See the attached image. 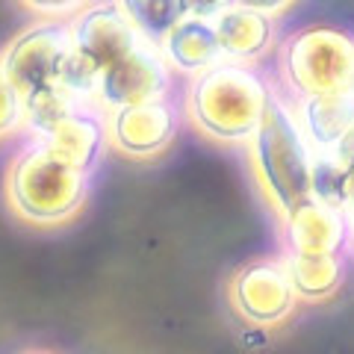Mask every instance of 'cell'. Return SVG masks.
Returning <instances> with one entry per match:
<instances>
[{"instance_id": "8fae6325", "label": "cell", "mask_w": 354, "mask_h": 354, "mask_svg": "<svg viewBox=\"0 0 354 354\" xmlns=\"http://www.w3.org/2000/svg\"><path fill=\"white\" fill-rule=\"evenodd\" d=\"M41 142L48 145L59 160L80 171L92 174L101 162L104 151L109 148V130H106V113L95 101L80 106L74 115L59 121L48 136H41Z\"/></svg>"}, {"instance_id": "7402d4cb", "label": "cell", "mask_w": 354, "mask_h": 354, "mask_svg": "<svg viewBox=\"0 0 354 354\" xmlns=\"http://www.w3.org/2000/svg\"><path fill=\"white\" fill-rule=\"evenodd\" d=\"M234 3L260 9V12H266V15H278V12H283V9H290L295 0H234Z\"/></svg>"}, {"instance_id": "ac0fdd59", "label": "cell", "mask_w": 354, "mask_h": 354, "mask_svg": "<svg viewBox=\"0 0 354 354\" xmlns=\"http://www.w3.org/2000/svg\"><path fill=\"white\" fill-rule=\"evenodd\" d=\"M21 127H24V97L0 65V139L12 136Z\"/></svg>"}, {"instance_id": "5b68a950", "label": "cell", "mask_w": 354, "mask_h": 354, "mask_svg": "<svg viewBox=\"0 0 354 354\" xmlns=\"http://www.w3.org/2000/svg\"><path fill=\"white\" fill-rule=\"evenodd\" d=\"M227 304L242 322L260 330L290 322L301 301L292 290L283 254L242 263L227 281Z\"/></svg>"}, {"instance_id": "603a6c76", "label": "cell", "mask_w": 354, "mask_h": 354, "mask_svg": "<svg viewBox=\"0 0 354 354\" xmlns=\"http://www.w3.org/2000/svg\"><path fill=\"white\" fill-rule=\"evenodd\" d=\"M348 254H354V218H351V242H348Z\"/></svg>"}, {"instance_id": "2e32d148", "label": "cell", "mask_w": 354, "mask_h": 354, "mask_svg": "<svg viewBox=\"0 0 354 354\" xmlns=\"http://www.w3.org/2000/svg\"><path fill=\"white\" fill-rule=\"evenodd\" d=\"M21 97H24V127L36 139L48 136L59 121L74 115L80 106L92 104L88 97H80L77 92H71L68 86H62L59 80L39 86V88H32V92H24Z\"/></svg>"}, {"instance_id": "52a82bcc", "label": "cell", "mask_w": 354, "mask_h": 354, "mask_svg": "<svg viewBox=\"0 0 354 354\" xmlns=\"http://www.w3.org/2000/svg\"><path fill=\"white\" fill-rule=\"evenodd\" d=\"M68 50H71L68 21L41 18L32 27L21 30L15 39L6 41V48L0 50V65L9 74V80L21 88V95H24L39 86L57 83Z\"/></svg>"}, {"instance_id": "9c48e42d", "label": "cell", "mask_w": 354, "mask_h": 354, "mask_svg": "<svg viewBox=\"0 0 354 354\" xmlns=\"http://www.w3.org/2000/svg\"><path fill=\"white\" fill-rule=\"evenodd\" d=\"M71 48L104 74L115 59L142 41V32L133 27L118 0H92L77 15L68 18Z\"/></svg>"}, {"instance_id": "ffe728a7", "label": "cell", "mask_w": 354, "mask_h": 354, "mask_svg": "<svg viewBox=\"0 0 354 354\" xmlns=\"http://www.w3.org/2000/svg\"><path fill=\"white\" fill-rule=\"evenodd\" d=\"M234 3V0H183L186 6V15H195V18H209L213 21L218 12H225V9Z\"/></svg>"}, {"instance_id": "5bb4252c", "label": "cell", "mask_w": 354, "mask_h": 354, "mask_svg": "<svg viewBox=\"0 0 354 354\" xmlns=\"http://www.w3.org/2000/svg\"><path fill=\"white\" fill-rule=\"evenodd\" d=\"M157 48L162 53V59L169 62V68L174 74H186V77H192L195 71H201L218 59H225L213 21L195 18V15H186L183 21H177L160 39Z\"/></svg>"}, {"instance_id": "44dd1931", "label": "cell", "mask_w": 354, "mask_h": 354, "mask_svg": "<svg viewBox=\"0 0 354 354\" xmlns=\"http://www.w3.org/2000/svg\"><path fill=\"white\" fill-rule=\"evenodd\" d=\"M342 209L354 218V160L342 162Z\"/></svg>"}, {"instance_id": "9a60e30c", "label": "cell", "mask_w": 354, "mask_h": 354, "mask_svg": "<svg viewBox=\"0 0 354 354\" xmlns=\"http://www.w3.org/2000/svg\"><path fill=\"white\" fill-rule=\"evenodd\" d=\"M283 263H286V272H290L298 301H307V304L330 301L348 278L346 251H330V254L283 251Z\"/></svg>"}, {"instance_id": "277c9868", "label": "cell", "mask_w": 354, "mask_h": 354, "mask_svg": "<svg viewBox=\"0 0 354 354\" xmlns=\"http://www.w3.org/2000/svg\"><path fill=\"white\" fill-rule=\"evenodd\" d=\"M354 88V36L330 24L292 30L278 44V92L290 104Z\"/></svg>"}, {"instance_id": "4fadbf2b", "label": "cell", "mask_w": 354, "mask_h": 354, "mask_svg": "<svg viewBox=\"0 0 354 354\" xmlns=\"http://www.w3.org/2000/svg\"><path fill=\"white\" fill-rule=\"evenodd\" d=\"M295 118L313 153H330L337 142L354 127V88L310 95L292 104Z\"/></svg>"}, {"instance_id": "d6986e66", "label": "cell", "mask_w": 354, "mask_h": 354, "mask_svg": "<svg viewBox=\"0 0 354 354\" xmlns=\"http://www.w3.org/2000/svg\"><path fill=\"white\" fill-rule=\"evenodd\" d=\"M24 9L36 12L41 18H59V21H68L71 15H77L83 6H88L92 0H18Z\"/></svg>"}, {"instance_id": "8992f818", "label": "cell", "mask_w": 354, "mask_h": 354, "mask_svg": "<svg viewBox=\"0 0 354 354\" xmlns=\"http://www.w3.org/2000/svg\"><path fill=\"white\" fill-rule=\"evenodd\" d=\"M180 124H183V109L171 97L115 106L106 113L109 148L136 162L157 160L174 145Z\"/></svg>"}, {"instance_id": "3957f363", "label": "cell", "mask_w": 354, "mask_h": 354, "mask_svg": "<svg viewBox=\"0 0 354 354\" xmlns=\"http://www.w3.org/2000/svg\"><path fill=\"white\" fill-rule=\"evenodd\" d=\"M245 148L257 189L278 218L313 198V189H310L313 151L304 139L292 104L278 88L269 97L260 127Z\"/></svg>"}, {"instance_id": "6da1fadb", "label": "cell", "mask_w": 354, "mask_h": 354, "mask_svg": "<svg viewBox=\"0 0 354 354\" xmlns=\"http://www.w3.org/2000/svg\"><path fill=\"white\" fill-rule=\"evenodd\" d=\"M274 86L257 65L218 59L195 71L183 92V121L213 145L242 148L257 133Z\"/></svg>"}, {"instance_id": "30bf717a", "label": "cell", "mask_w": 354, "mask_h": 354, "mask_svg": "<svg viewBox=\"0 0 354 354\" xmlns=\"http://www.w3.org/2000/svg\"><path fill=\"white\" fill-rule=\"evenodd\" d=\"M351 242V216L339 207L310 198L292 213L281 216V245L295 254L346 251Z\"/></svg>"}, {"instance_id": "7c38bea8", "label": "cell", "mask_w": 354, "mask_h": 354, "mask_svg": "<svg viewBox=\"0 0 354 354\" xmlns=\"http://www.w3.org/2000/svg\"><path fill=\"white\" fill-rule=\"evenodd\" d=\"M213 27L221 44V57L248 65H257L274 48V32H278L274 15L242 3H230L225 12H218L213 18Z\"/></svg>"}, {"instance_id": "e0dca14e", "label": "cell", "mask_w": 354, "mask_h": 354, "mask_svg": "<svg viewBox=\"0 0 354 354\" xmlns=\"http://www.w3.org/2000/svg\"><path fill=\"white\" fill-rule=\"evenodd\" d=\"M124 15L133 21V27L142 32V39L160 44L177 21L186 18L183 0H118Z\"/></svg>"}, {"instance_id": "7a4b0ae2", "label": "cell", "mask_w": 354, "mask_h": 354, "mask_svg": "<svg viewBox=\"0 0 354 354\" xmlns=\"http://www.w3.org/2000/svg\"><path fill=\"white\" fill-rule=\"evenodd\" d=\"M92 174L59 160L32 136L6 165L3 201L18 221L30 227H62L83 213Z\"/></svg>"}, {"instance_id": "ba28073f", "label": "cell", "mask_w": 354, "mask_h": 354, "mask_svg": "<svg viewBox=\"0 0 354 354\" xmlns=\"http://www.w3.org/2000/svg\"><path fill=\"white\" fill-rule=\"evenodd\" d=\"M171 68L162 59L160 48L148 39H142L136 48L104 68L95 88V104L109 113L115 106L162 101L171 95Z\"/></svg>"}]
</instances>
